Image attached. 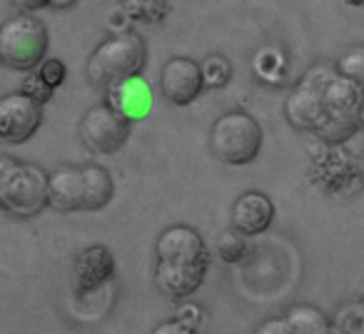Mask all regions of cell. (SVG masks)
Instances as JSON below:
<instances>
[{
  "label": "cell",
  "instance_id": "9a60e30c",
  "mask_svg": "<svg viewBox=\"0 0 364 334\" xmlns=\"http://www.w3.org/2000/svg\"><path fill=\"white\" fill-rule=\"evenodd\" d=\"M289 322L292 334H324L329 332V319L324 312H319L314 304H292L284 314Z\"/></svg>",
  "mask_w": 364,
  "mask_h": 334
},
{
  "label": "cell",
  "instance_id": "52a82bcc",
  "mask_svg": "<svg viewBox=\"0 0 364 334\" xmlns=\"http://www.w3.org/2000/svg\"><path fill=\"white\" fill-rule=\"evenodd\" d=\"M48 53V28L31 13H18L0 28V60L11 70L31 72Z\"/></svg>",
  "mask_w": 364,
  "mask_h": 334
},
{
  "label": "cell",
  "instance_id": "8992f818",
  "mask_svg": "<svg viewBox=\"0 0 364 334\" xmlns=\"http://www.w3.org/2000/svg\"><path fill=\"white\" fill-rule=\"evenodd\" d=\"M210 150L225 165H250L262 150V127L245 110L225 112L210 130Z\"/></svg>",
  "mask_w": 364,
  "mask_h": 334
},
{
  "label": "cell",
  "instance_id": "ba28073f",
  "mask_svg": "<svg viewBox=\"0 0 364 334\" xmlns=\"http://www.w3.org/2000/svg\"><path fill=\"white\" fill-rule=\"evenodd\" d=\"M334 65H312L284 100V117L294 130L317 132L324 122V85Z\"/></svg>",
  "mask_w": 364,
  "mask_h": 334
},
{
  "label": "cell",
  "instance_id": "7402d4cb",
  "mask_svg": "<svg viewBox=\"0 0 364 334\" xmlns=\"http://www.w3.org/2000/svg\"><path fill=\"white\" fill-rule=\"evenodd\" d=\"M198 319H185V317H180V319H172V322H165V324H160V327H155V334H165V332H180V334H193V332H198Z\"/></svg>",
  "mask_w": 364,
  "mask_h": 334
},
{
  "label": "cell",
  "instance_id": "6da1fadb",
  "mask_svg": "<svg viewBox=\"0 0 364 334\" xmlns=\"http://www.w3.org/2000/svg\"><path fill=\"white\" fill-rule=\"evenodd\" d=\"M210 247L193 225H170L155 242V284L170 299H185L203 287Z\"/></svg>",
  "mask_w": 364,
  "mask_h": 334
},
{
  "label": "cell",
  "instance_id": "5bb4252c",
  "mask_svg": "<svg viewBox=\"0 0 364 334\" xmlns=\"http://www.w3.org/2000/svg\"><path fill=\"white\" fill-rule=\"evenodd\" d=\"M150 87L140 75L122 80L105 90V102H110L117 112H122L130 120H140L150 107Z\"/></svg>",
  "mask_w": 364,
  "mask_h": 334
},
{
  "label": "cell",
  "instance_id": "d4e9b609",
  "mask_svg": "<svg viewBox=\"0 0 364 334\" xmlns=\"http://www.w3.org/2000/svg\"><path fill=\"white\" fill-rule=\"evenodd\" d=\"M77 0H48V6L50 8H73Z\"/></svg>",
  "mask_w": 364,
  "mask_h": 334
},
{
  "label": "cell",
  "instance_id": "484cf974",
  "mask_svg": "<svg viewBox=\"0 0 364 334\" xmlns=\"http://www.w3.org/2000/svg\"><path fill=\"white\" fill-rule=\"evenodd\" d=\"M359 120H362V130H364V82H362V107H359Z\"/></svg>",
  "mask_w": 364,
  "mask_h": 334
},
{
  "label": "cell",
  "instance_id": "cb8c5ba5",
  "mask_svg": "<svg viewBox=\"0 0 364 334\" xmlns=\"http://www.w3.org/2000/svg\"><path fill=\"white\" fill-rule=\"evenodd\" d=\"M16 6H21L23 11H41V8H48V0H13Z\"/></svg>",
  "mask_w": 364,
  "mask_h": 334
},
{
  "label": "cell",
  "instance_id": "7a4b0ae2",
  "mask_svg": "<svg viewBox=\"0 0 364 334\" xmlns=\"http://www.w3.org/2000/svg\"><path fill=\"white\" fill-rule=\"evenodd\" d=\"M112 195V175L100 165H60L50 173V208L58 212H95Z\"/></svg>",
  "mask_w": 364,
  "mask_h": 334
},
{
  "label": "cell",
  "instance_id": "d6986e66",
  "mask_svg": "<svg viewBox=\"0 0 364 334\" xmlns=\"http://www.w3.org/2000/svg\"><path fill=\"white\" fill-rule=\"evenodd\" d=\"M334 68H337L342 75L352 77L357 82H364V45H352L342 53V55L334 60Z\"/></svg>",
  "mask_w": 364,
  "mask_h": 334
},
{
  "label": "cell",
  "instance_id": "9c48e42d",
  "mask_svg": "<svg viewBox=\"0 0 364 334\" xmlns=\"http://www.w3.org/2000/svg\"><path fill=\"white\" fill-rule=\"evenodd\" d=\"M130 122V117H125L110 102L102 100L100 105H92L90 110H85V115L80 117V125H77V132H80V140L87 150L110 155V152L122 150V145L127 142Z\"/></svg>",
  "mask_w": 364,
  "mask_h": 334
},
{
  "label": "cell",
  "instance_id": "4fadbf2b",
  "mask_svg": "<svg viewBox=\"0 0 364 334\" xmlns=\"http://www.w3.org/2000/svg\"><path fill=\"white\" fill-rule=\"evenodd\" d=\"M274 220V205L259 190H247L232 205V227L245 235H262Z\"/></svg>",
  "mask_w": 364,
  "mask_h": 334
},
{
  "label": "cell",
  "instance_id": "603a6c76",
  "mask_svg": "<svg viewBox=\"0 0 364 334\" xmlns=\"http://www.w3.org/2000/svg\"><path fill=\"white\" fill-rule=\"evenodd\" d=\"M257 332H262V334H292V329H289V322L287 319H267L264 324H259L257 327Z\"/></svg>",
  "mask_w": 364,
  "mask_h": 334
},
{
  "label": "cell",
  "instance_id": "2e32d148",
  "mask_svg": "<svg viewBox=\"0 0 364 334\" xmlns=\"http://www.w3.org/2000/svg\"><path fill=\"white\" fill-rule=\"evenodd\" d=\"M120 11L137 23H162L170 16V0H120Z\"/></svg>",
  "mask_w": 364,
  "mask_h": 334
},
{
  "label": "cell",
  "instance_id": "3957f363",
  "mask_svg": "<svg viewBox=\"0 0 364 334\" xmlns=\"http://www.w3.org/2000/svg\"><path fill=\"white\" fill-rule=\"evenodd\" d=\"M147 63V45L140 33H117L110 36L90 53L85 65L87 82L97 90L117 85L122 80L142 75Z\"/></svg>",
  "mask_w": 364,
  "mask_h": 334
},
{
  "label": "cell",
  "instance_id": "ac0fdd59",
  "mask_svg": "<svg viewBox=\"0 0 364 334\" xmlns=\"http://www.w3.org/2000/svg\"><path fill=\"white\" fill-rule=\"evenodd\" d=\"M200 65H203L205 87L220 90V87H228V82L232 80V63L223 53H210Z\"/></svg>",
  "mask_w": 364,
  "mask_h": 334
},
{
  "label": "cell",
  "instance_id": "277c9868",
  "mask_svg": "<svg viewBox=\"0 0 364 334\" xmlns=\"http://www.w3.org/2000/svg\"><path fill=\"white\" fill-rule=\"evenodd\" d=\"M0 205L8 215L31 220L50 205V175L41 165L0 157Z\"/></svg>",
  "mask_w": 364,
  "mask_h": 334
},
{
  "label": "cell",
  "instance_id": "4316f807",
  "mask_svg": "<svg viewBox=\"0 0 364 334\" xmlns=\"http://www.w3.org/2000/svg\"><path fill=\"white\" fill-rule=\"evenodd\" d=\"M344 3L352 8H364V0H344Z\"/></svg>",
  "mask_w": 364,
  "mask_h": 334
},
{
  "label": "cell",
  "instance_id": "5b68a950",
  "mask_svg": "<svg viewBox=\"0 0 364 334\" xmlns=\"http://www.w3.org/2000/svg\"><path fill=\"white\" fill-rule=\"evenodd\" d=\"M359 107H362V82L334 70L324 85V122L314 135L332 145L347 142L362 127Z\"/></svg>",
  "mask_w": 364,
  "mask_h": 334
},
{
  "label": "cell",
  "instance_id": "83f0119b",
  "mask_svg": "<svg viewBox=\"0 0 364 334\" xmlns=\"http://www.w3.org/2000/svg\"><path fill=\"white\" fill-rule=\"evenodd\" d=\"M359 173H362V178H364V150H362V155H359Z\"/></svg>",
  "mask_w": 364,
  "mask_h": 334
},
{
  "label": "cell",
  "instance_id": "30bf717a",
  "mask_svg": "<svg viewBox=\"0 0 364 334\" xmlns=\"http://www.w3.org/2000/svg\"><path fill=\"white\" fill-rule=\"evenodd\" d=\"M43 125V102L28 92H11L0 97V140L21 145L31 140Z\"/></svg>",
  "mask_w": 364,
  "mask_h": 334
},
{
  "label": "cell",
  "instance_id": "ffe728a7",
  "mask_svg": "<svg viewBox=\"0 0 364 334\" xmlns=\"http://www.w3.org/2000/svg\"><path fill=\"white\" fill-rule=\"evenodd\" d=\"M38 72L43 75V80L48 82V85L55 90V87H60L63 82H65L68 77V68L63 60H58V58H48V60L41 63V68H38Z\"/></svg>",
  "mask_w": 364,
  "mask_h": 334
},
{
  "label": "cell",
  "instance_id": "e0dca14e",
  "mask_svg": "<svg viewBox=\"0 0 364 334\" xmlns=\"http://www.w3.org/2000/svg\"><path fill=\"white\" fill-rule=\"evenodd\" d=\"M247 237H250V235L240 232L237 227H230V230H225V232H220V237H218V252H220V257H223L228 264L242 262V259L250 254Z\"/></svg>",
  "mask_w": 364,
  "mask_h": 334
},
{
  "label": "cell",
  "instance_id": "44dd1931",
  "mask_svg": "<svg viewBox=\"0 0 364 334\" xmlns=\"http://www.w3.org/2000/svg\"><path fill=\"white\" fill-rule=\"evenodd\" d=\"M21 90H23V92H28L31 97H36V100H38V102H43V105H46V102L53 97V87L48 85L46 80H43L41 72H33V70H31V75H28L26 80H23V87H21Z\"/></svg>",
  "mask_w": 364,
  "mask_h": 334
},
{
  "label": "cell",
  "instance_id": "7c38bea8",
  "mask_svg": "<svg viewBox=\"0 0 364 334\" xmlns=\"http://www.w3.org/2000/svg\"><path fill=\"white\" fill-rule=\"evenodd\" d=\"M115 274V257L105 244H87L75 257V279L82 294L95 292Z\"/></svg>",
  "mask_w": 364,
  "mask_h": 334
},
{
  "label": "cell",
  "instance_id": "8fae6325",
  "mask_svg": "<svg viewBox=\"0 0 364 334\" xmlns=\"http://www.w3.org/2000/svg\"><path fill=\"white\" fill-rule=\"evenodd\" d=\"M205 90L203 65L193 58H170L160 70V92L167 102L180 107L193 105Z\"/></svg>",
  "mask_w": 364,
  "mask_h": 334
}]
</instances>
